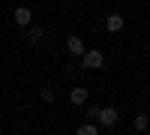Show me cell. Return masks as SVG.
Here are the masks:
<instances>
[{"label": "cell", "instance_id": "6da1fadb", "mask_svg": "<svg viewBox=\"0 0 150 135\" xmlns=\"http://www.w3.org/2000/svg\"><path fill=\"white\" fill-rule=\"evenodd\" d=\"M102 63H105L102 51H84L81 54V69H102Z\"/></svg>", "mask_w": 150, "mask_h": 135}, {"label": "cell", "instance_id": "7a4b0ae2", "mask_svg": "<svg viewBox=\"0 0 150 135\" xmlns=\"http://www.w3.org/2000/svg\"><path fill=\"white\" fill-rule=\"evenodd\" d=\"M96 126H105V129L117 126V111H114V108H102L99 117H96Z\"/></svg>", "mask_w": 150, "mask_h": 135}, {"label": "cell", "instance_id": "3957f363", "mask_svg": "<svg viewBox=\"0 0 150 135\" xmlns=\"http://www.w3.org/2000/svg\"><path fill=\"white\" fill-rule=\"evenodd\" d=\"M123 24H126V21H123V15H117V12H114V15L105 18V30H108V33H120Z\"/></svg>", "mask_w": 150, "mask_h": 135}, {"label": "cell", "instance_id": "277c9868", "mask_svg": "<svg viewBox=\"0 0 150 135\" xmlns=\"http://www.w3.org/2000/svg\"><path fill=\"white\" fill-rule=\"evenodd\" d=\"M66 48H69V54H78V57L87 51V48H84V42H81V36H75V33L66 39Z\"/></svg>", "mask_w": 150, "mask_h": 135}, {"label": "cell", "instance_id": "5b68a950", "mask_svg": "<svg viewBox=\"0 0 150 135\" xmlns=\"http://www.w3.org/2000/svg\"><path fill=\"white\" fill-rule=\"evenodd\" d=\"M30 18H33V12L27 6H18L15 9V21H18V27H30Z\"/></svg>", "mask_w": 150, "mask_h": 135}, {"label": "cell", "instance_id": "8992f818", "mask_svg": "<svg viewBox=\"0 0 150 135\" xmlns=\"http://www.w3.org/2000/svg\"><path fill=\"white\" fill-rule=\"evenodd\" d=\"M69 99H72V105H84L87 102V87H72L69 90Z\"/></svg>", "mask_w": 150, "mask_h": 135}, {"label": "cell", "instance_id": "52a82bcc", "mask_svg": "<svg viewBox=\"0 0 150 135\" xmlns=\"http://www.w3.org/2000/svg\"><path fill=\"white\" fill-rule=\"evenodd\" d=\"M75 135H99V126L96 123H81L78 129H75Z\"/></svg>", "mask_w": 150, "mask_h": 135}, {"label": "cell", "instance_id": "ba28073f", "mask_svg": "<svg viewBox=\"0 0 150 135\" xmlns=\"http://www.w3.org/2000/svg\"><path fill=\"white\" fill-rule=\"evenodd\" d=\"M42 36H45V30H42V27H27V42H39Z\"/></svg>", "mask_w": 150, "mask_h": 135}, {"label": "cell", "instance_id": "9c48e42d", "mask_svg": "<svg viewBox=\"0 0 150 135\" xmlns=\"http://www.w3.org/2000/svg\"><path fill=\"white\" fill-rule=\"evenodd\" d=\"M147 126H150V117H147V114H138V117H135V132H147Z\"/></svg>", "mask_w": 150, "mask_h": 135}, {"label": "cell", "instance_id": "30bf717a", "mask_svg": "<svg viewBox=\"0 0 150 135\" xmlns=\"http://www.w3.org/2000/svg\"><path fill=\"white\" fill-rule=\"evenodd\" d=\"M99 111H102V105H90V108H87V117H90V123H96Z\"/></svg>", "mask_w": 150, "mask_h": 135}, {"label": "cell", "instance_id": "8fae6325", "mask_svg": "<svg viewBox=\"0 0 150 135\" xmlns=\"http://www.w3.org/2000/svg\"><path fill=\"white\" fill-rule=\"evenodd\" d=\"M42 102H54V90H42Z\"/></svg>", "mask_w": 150, "mask_h": 135}]
</instances>
